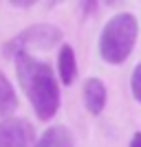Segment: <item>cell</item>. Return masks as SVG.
Segmentation results:
<instances>
[{
  "label": "cell",
  "instance_id": "cell-2",
  "mask_svg": "<svg viewBox=\"0 0 141 147\" xmlns=\"http://www.w3.org/2000/svg\"><path fill=\"white\" fill-rule=\"evenodd\" d=\"M139 33V22L132 13L121 11L112 16L99 33V55L106 64H123L130 57Z\"/></svg>",
  "mask_w": 141,
  "mask_h": 147
},
{
  "label": "cell",
  "instance_id": "cell-4",
  "mask_svg": "<svg viewBox=\"0 0 141 147\" xmlns=\"http://www.w3.org/2000/svg\"><path fill=\"white\" fill-rule=\"evenodd\" d=\"M35 129L29 119L9 117L0 121V147H35Z\"/></svg>",
  "mask_w": 141,
  "mask_h": 147
},
{
  "label": "cell",
  "instance_id": "cell-11",
  "mask_svg": "<svg viewBox=\"0 0 141 147\" xmlns=\"http://www.w3.org/2000/svg\"><path fill=\"white\" fill-rule=\"evenodd\" d=\"M95 9H97L95 2H82V11L84 13H91V11H95Z\"/></svg>",
  "mask_w": 141,
  "mask_h": 147
},
{
  "label": "cell",
  "instance_id": "cell-3",
  "mask_svg": "<svg viewBox=\"0 0 141 147\" xmlns=\"http://www.w3.org/2000/svg\"><path fill=\"white\" fill-rule=\"evenodd\" d=\"M62 37H64V33H62L60 26L40 22V24L27 26L16 37H11L9 42H5L2 53L7 57H18L22 53H29L31 55V51H49L55 44L62 42Z\"/></svg>",
  "mask_w": 141,
  "mask_h": 147
},
{
  "label": "cell",
  "instance_id": "cell-9",
  "mask_svg": "<svg viewBox=\"0 0 141 147\" xmlns=\"http://www.w3.org/2000/svg\"><path fill=\"white\" fill-rule=\"evenodd\" d=\"M130 90H132V97L135 101L141 103V64H137L132 75H130Z\"/></svg>",
  "mask_w": 141,
  "mask_h": 147
},
{
  "label": "cell",
  "instance_id": "cell-8",
  "mask_svg": "<svg viewBox=\"0 0 141 147\" xmlns=\"http://www.w3.org/2000/svg\"><path fill=\"white\" fill-rule=\"evenodd\" d=\"M16 108H18L16 90H13L11 81L7 79V75L0 70V117H7V119H9V114H11Z\"/></svg>",
  "mask_w": 141,
  "mask_h": 147
},
{
  "label": "cell",
  "instance_id": "cell-5",
  "mask_svg": "<svg viewBox=\"0 0 141 147\" xmlns=\"http://www.w3.org/2000/svg\"><path fill=\"white\" fill-rule=\"evenodd\" d=\"M106 99H108V92H106L104 81L97 79V77L86 79V84H84V105L93 117H99L104 112Z\"/></svg>",
  "mask_w": 141,
  "mask_h": 147
},
{
  "label": "cell",
  "instance_id": "cell-1",
  "mask_svg": "<svg viewBox=\"0 0 141 147\" xmlns=\"http://www.w3.org/2000/svg\"><path fill=\"white\" fill-rule=\"evenodd\" d=\"M16 73H18L20 88L31 101L37 119L51 121L57 114L62 103L60 86H57L53 68L46 61H40L29 53H22L16 57Z\"/></svg>",
  "mask_w": 141,
  "mask_h": 147
},
{
  "label": "cell",
  "instance_id": "cell-7",
  "mask_svg": "<svg viewBox=\"0 0 141 147\" xmlns=\"http://www.w3.org/2000/svg\"><path fill=\"white\" fill-rule=\"evenodd\" d=\"M35 147H75L73 136L64 125H51L42 132Z\"/></svg>",
  "mask_w": 141,
  "mask_h": 147
},
{
  "label": "cell",
  "instance_id": "cell-6",
  "mask_svg": "<svg viewBox=\"0 0 141 147\" xmlns=\"http://www.w3.org/2000/svg\"><path fill=\"white\" fill-rule=\"evenodd\" d=\"M57 75H60L62 86H73V81L77 79V57H75V49L71 44H64L57 55Z\"/></svg>",
  "mask_w": 141,
  "mask_h": 147
},
{
  "label": "cell",
  "instance_id": "cell-12",
  "mask_svg": "<svg viewBox=\"0 0 141 147\" xmlns=\"http://www.w3.org/2000/svg\"><path fill=\"white\" fill-rule=\"evenodd\" d=\"M9 5H11V7H31L33 2H31V0H20V2H18V0H11Z\"/></svg>",
  "mask_w": 141,
  "mask_h": 147
},
{
  "label": "cell",
  "instance_id": "cell-10",
  "mask_svg": "<svg viewBox=\"0 0 141 147\" xmlns=\"http://www.w3.org/2000/svg\"><path fill=\"white\" fill-rule=\"evenodd\" d=\"M130 147H141V132H135L130 138Z\"/></svg>",
  "mask_w": 141,
  "mask_h": 147
}]
</instances>
